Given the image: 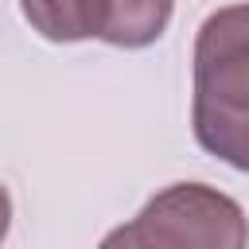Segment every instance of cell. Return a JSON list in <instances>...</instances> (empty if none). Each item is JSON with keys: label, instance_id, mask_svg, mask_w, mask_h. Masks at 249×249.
<instances>
[{"label": "cell", "instance_id": "cell-1", "mask_svg": "<svg viewBox=\"0 0 249 249\" xmlns=\"http://www.w3.org/2000/svg\"><path fill=\"white\" fill-rule=\"evenodd\" d=\"M195 140L249 171V4L218 8L195 39Z\"/></svg>", "mask_w": 249, "mask_h": 249}, {"label": "cell", "instance_id": "cell-2", "mask_svg": "<svg viewBox=\"0 0 249 249\" xmlns=\"http://www.w3.org/2000/svg\"><path fill=\"white\" fill-rule=\"evenodd\" d=\"M97 249H249V218L206 183H171Z\"/></svg>", "mask_w": 249, "mask_h": 249}, {"label": "cell", "instance_id": "cell-3", "mask_svg": "<svg viewBox=\"0 0 249 249\" xmlns=\"http://www.w3.org/2000/svg\"><path fill=\"white\" fill-rule=\"evenodd\" d=\"M27 23L51 43H78L101 35L105 0H19Z\"/></svg>", "mask_w": 249, "mask_h": 249}, {"label": "cell", "instance_id": "cell-4", "mask_svg": "<svg viewBox=\"0 0 249 249\" xmlns=\"http://www.w3.org/2000/svg\"><path fill=\"white\" fill-rule=\"evenodd\" d=\"M175 0H105L101 35L113 47H148L163 35Z\"/></svg>", "mask_w": 249, "mask_h": 249}, {"label": "cell", "instance_id": "cell-5", "mask_svg": "<svg viewBox=\"0 0 249 249\" xmlns=\"http://www.w3.org/2000/svg\"><path fill=\"white\" fill-rule=\"evenodd\" d=\"M8 226H12V198H8V187L0 183V245L8 237Z\"/></svg>", "mask_w": 249, "mask_h": 249}]
</instances>
